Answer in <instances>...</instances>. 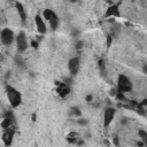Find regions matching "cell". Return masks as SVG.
<instances>
[{
    "instance_id": "obj_26",
    "label": "cell",
    "mask_w": 147,
    "mask_h": 147,
    "mask_svg": "<svg viewBox=\"0 0 147 147\" xmlns=\"http://www.w3.org/2000/svg\"><path fill=\"white\" fill-rule=\"evenodd\" d=\"M32 121H36V114L32 115Z\"/></svg>"
},
{
    "instance_id": "obj_23",
    "label": "cell",
    "mask_w": 147,
    "mask_h": 147,
    "mask_svg": "<svg viewBox=\"0 0 147 147\" xmlns=\"http://www.w3.org/2000/svg\"><path fill=\"white\" fill-rule=\"evenodd\" d=\"M113 140H114V145H116V146H118L119 145V141H118V138L115 136L114 138H113Z\"/></svg>"
},
{
    "instance_id": "obj_18",
    "label": "cell",
    "mask_w": 147,
    "mask_h": 147,
    "mask_svg": "<svg viewBox=\"0 0 147 147\" xmlns=\"http://www.w3.org/2000/svg\"><path fill=\"white\" fill-rule=\"evenodd\" d=\"M115 98H116L117 100H119V101H126V98H125V95H124V92H122V91H119V90L116 91Z\"/></svg>"
},
{
    "instance_id": "obj_6",
    "label": "cell",
    "mask_w": 147,
    "mask_h": 147,
    "mask_svg": "<svg viewBox=\"0 0 147 147\" xmlns=\"http://www.w3.org/2000/svg\"><path fill=\"white\" fill-rule=\"evenodd\" d=\"M55 85H56V93L61 96V98H65L69 93H70V86L67 85L64 82H59L56 80L55 82Z\"/></svg>"
},
{
    "instance_id": "obj_21",
    "label": "cell",
    "mask_w": 147,
    "mask_h": 147,
    "mask_svg": "<svg viewBox=\"0 0 147 147\" xmlns=\"http://www.w3.org/2000/svg\"><path fill=\"white\" fill-rule=\"evenodd\" d=\"M64 83H65L67 85H69V86H70V85L74 83V80H72V78H71V77H69V78H64Z\"/></svg>"
},
{
    "instance_id": "obj_1",
    "label": "cell",
    "mask_w": 147,
    "mask_h": 147,
    "mask_svg": "<svg viewBox=\"0 0 147 147\" xmlns=\"http://www.w3.org/2000/svg\"><path fill=\"white\" fill-rule=\"evenodd\" d=\"M6 92H7V96H8V100H9L10 106L13 108H17L21 105V102H22V95H21V93L16 88H14L13 86H9V85H7Z\"/></svg>"
},
{
    "instance_id": "obj_12",
    "label": "cell",
    "mask_w": 147,
    "mask_h": 147,
    "mask_svg": "<svg viewBox=\"0 0 147 147\" xmlns=\"http://www.w3.org/2000/svg\"><path fill=\"white\" fill-rule=\"evenodd\" d=\"M48 22H49V26H51V29H52L53 31L56 30V28H57V25H59V18H57V16H56L55 13L53 14V16L51 17V20H49Z\"/></svg>"
},
{
    "instance_id": "obj_14",
    "label": "cell",
    "mask_w": 147,
    "mask_h": 147,
    "mask_svg": "<svg viewBox=\"0 0 147 147\" xmlns=\"http://www.w3.org/2000/svg\"><path fill=\"white\" fill-rule=\"evenodd\" d=\"M119 32H121V26H119L118 24H114V25L111 26V32H110V34H111L113 37H116V36L119 34Z\"/></svg>"
},
{
    "instance_id": "obj_16",
    "label": "cell",
    "mask_w": 147,
    "mask_h": 147,
    "mask_svg": "<svg viewBox=\"0 0 147 147\" xmlns=\"http://www.w3.org/2000/svg\"><path fill=\"white\" fill-rule=\"evenodd\" d=\"M70 114H71V116H74V117H79V116L82 115V111L79 110L78 107H72V108L70 109Z\"/></svg>"
},
{
    "instance_id": "obj_5",
    "label": "cell",
    "mask_w": 147,
    "mask_h": 147,
    "mask_svg": "<svg viewBox=\"0 0 147 147\" xmlns=\"http://www.w3.org/2000/svg\"><path fill=\"white\" fill-rule=\"evenodd\" d=\"M79 68H80V61H79V57H72L70 59L69 63H68V69H69V72L71 74V76H76L79 71Z\"/></svg>"
},
{
    "instance_id": "obj_8",
    "label": "cell",
    "mask_w": 147,
    "mask_h": 147,
    "mask_svg": "<svg viewBox=\"0 0 147 147\" xmlns=\"http://www.w3.org/2000/svg\"><path fill=\"white\" fill-rule=\"evenodd\" d=\"M14 134H15V130H14V129H11V127L3 129V133H2V140H3L5 146H9V145L13 142Z\"/></svg>"
},
{
    "instance_id": "obj_9",
    "label": "cell",
    "mask_w": 147,
    "mask_h": 147,
    "mask_svg": "<svg viewBox=\"0 0 147 147\" xmlns=\"http://www.w3.org/2000/svg\"><path fill=\"white\" fill-rule=\"evenodd\" d=\"M119 7L118 5H111L107 8L106 10V14H105V17L106 18H109V17H119Z\"/></svg>"
},
{
    "instance_id": "obj_25",
    "label": "cell",
    "mask_w": 147,
    "mask_h": 147,
    "mask_svg": "<svg viewBox=\"0 0 147 147\" xmlns=\"http://www.w3.org/2000/svg\"><path fill=\"white\" fill-rule=\"evenodd\" d=\"M92 99H93V96H92L91 94L86 96V101H87V102H91V101H92Z\"/></svg>"
},
{
    "instance_id": "obj_19",
    "label": "cell",
    "mask_w": 147,
    "mask_h": 147,
    "mask_svg": "<svg viewBox=\"0 0 147 147\" xmlns=\"http://www.w3.org/2000/svg\"><path fill=\"white\" fill-rule=\"evenodd\" d=\"M111 42H113V36L109 33V34L107 36V40H106V44H107V47H108V48L111 46Z\"/></svg>"
},
{
    "instance_id": "obj_24",
    "label": "cell",
    "mask_w": 147,
    "mask_h": 147,
    "mask_svg": "<svg viewBox=\"0 0 147 147\" xmlns=\"http://www.w3.org/2000/svg\"><path fill=\"white\" fill-rule=\"evenodd\" d=\"M82 45H83V44H82L80 41H78V42L76 44V48H77V49H80V48H82Z\"/></svg>"
},
{
    "instance_id": "obj_3",
    "label": "cell",
    "mask_w": 147,
    "mask_h": 147,
    "mask_svg": "<svg viewBox=\"0 0 147 147\" xmlns=\"http://www.w3.org/2000/svg\"><path fill=\"white\" fill-rule=\"evenodd\" d=\"M0 38H1V42L5 45V46H9L13 44L14 39H15V36H14V32L10 30V29H2L1 30V33H0Z\"/></svg>"
},
{
    "instance_id": "obj_20",
    "label": "cell",
    "mask_w": 147,
    "mask_h": 147,
    "mask_svg": "<svg viewBox=\"0 0 147 147\" xmlns=\"http://www.w3.org/2000/svg\"><path fill=\"white\" fill-rule=\"evenodd\" d=\"M78 124L79 125H86L87 124V119L86 118H79L78 119Z\"/></svg>"
},
{
    "instance_id": "obj_13",
    "label": "cell",
    "mask_w": 147,
    "mask_h": 147,
    "mask_svg": "<svg viewBox=\"0 0 147 147\" xmlns=\"http://www.w3.org/2000/svg\"><path fill=\"white\" fill-rule=\"evenodd\" d=\"M98 65H99V69H100V72L102 74V76L106 77V64H105V60L103 59H100L98 61Z\"/></svg>"
},
{
    "instance_id": "obj_17",
    "label": "cell",
    "mask_w": 147,
    "mask_h": 147,
    "mask_svg": "<svg viewBox=\"0 0 147 147\" xmlns=\"http://www.w3.org/2000/svg\"><path fill=\"white\" fill-rule=\"evenodd\" d=\"M53 14H54V11H53V10H51V9H45V10H44V13H42L44 18H45L46 21H49V20H51V17L53 16Z\"/></svg>"
},
{
    "instance_id": "obj_2",
    "label": "cell",
    "mask_w": 147,
    "mask_h": 147,
    "mask_svg": "<svg viewBox=\"0 0 147 147\" xmlns=\"http://www.w3.org/2000/svg\"><path fill=\"white\" fill-rule=\"evenodd\" d=\"M117 90L126 93V92H130L132 90V83L130 80L129 77H126L125 75L121 74L117 78Z\"/></svg>"
},
{
    "instance_id": "obj_15",
    "label": "cell",
    "mask_w": 147,
    "mask_h": 147,
    "mask_svg": "<svg viewBox=\"0 0 147 147\" xmlns=\"http://www.w3.org/2000/svg\"><path fill=\"white\" fill-rule=\"evenodd\" d=\"M138 134H139L140 139L142 140L144 145H147V131H144V130H139V131H138Z\"/></svg>"
},
{
    "instance_id": "obj_11",
    "label": "cell",
    "mask_w": 147,
    "mask_h": 147,
    "mask_svg": "<svg viewBox=\"0 0 147 147\" xmlns=\"http://www.w3.org/2000/svg\"><path fill=\"white\" fill-rule=\"evenodd\" d=\"M16 9H17V13H18L22 22H24L26 20V13H25V9H24L23 5L21 2H16Z\"/></svg>"
},
{
    "instance_id": "obj_22",
    "label": "cell",
    "mask_w": 147,
    "mask_h": 147,
    "mask_svg": "<svg viewBox=\"0 0 147 147\" xmlns=\"http://www.w3.org/2000/svg\"><path fill=\"white\" fill-rule=\"evenodd\" d=\"M38 45H39V41H36V40H32V41H31V46H32L33 48H37Z\"/></svg>"
},
{
    "instance_id": "obj_7",
    "label": "cell",
    "mask_w": 147,
    "mask_h": 147,
    "mask_svg": "<svg viewBox=\"0 0 147 147\" xmlns=\"http://www.w3.org/2000/svg\"><path fill=\"white\" fill-rule=\"evenodd\" d=\"M115 113L116 110L111 107H107L105 109V113H103V125L107 127L108 125H110V123L113 122L114 117H115Z\"/></svg>"
},
{
    "instance_id": "obj_10",
    "label": "cell",
    "mask_w": 147,
    "mask_h": 147,
    "mask_svg": "<svg viewBox=\"0 0 147 147\" xmlns=\"http://www.w3.org/2000/svg\"><path fill=\"white\" fill-rule=\"evenodd\" d=\"M34 22H36V26H37V31L40 33V34H45L47 29H46V25L44 23V18H41V16L37 15L34 17Z\"/></svg>"
},
{
    "instance_id": "obj_4",
    "label": "cell",
    "mask_w": 147,
    "mask_h": 147,
    "mask_svg": "<svg viewBox=\"0 0 147 147\" xmlns=\"http://www.w3.org/2000/svg\"><path fill=\"white\" fill-rule=\"evenodd\" d=\"M16 45H17V51L20 53H23V52L26 51V48H28V40H26L25 33L23 31H21L16 36Z\"/></svg>"
}]
</instances>
